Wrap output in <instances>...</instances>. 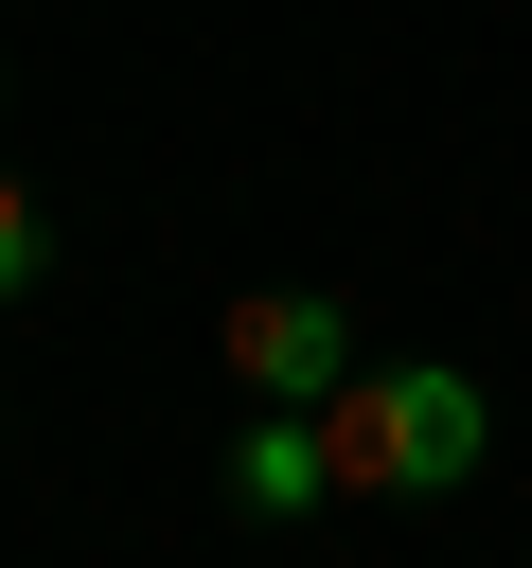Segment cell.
I'll return each instance as SVG.
<instances>
[{
    "label": "cell",
    "mask_w": 532,
    "mask_h": 568,
    "mask_svg": "<svg viewBox=\"0 0 532 568\" xmlns=\"http://www.w3.org/2000/svg\"><path fill=\"white\" fill-rule=\"evenodd\" d=\"M35 284H53V231H35V195L0 178V302H35Z\"/></svg>",
    "instance_id": "obj_4"
},
{
    "label": "cell",
    "mask_w": 532,
    "mask_h": 568,
    "mask_svg": "<svg viewBox=\"0 0 532 568\" xmlns=\"http://www.w3.org/2000/svg\"><path fill=\"white\" fill-rule=\"evenodd\" d=\"M213 337H231L248 408H337V390H355V302H319V284H248Z\"/></svg>",
    "instance_id": "obj_2"
},
{
    "label": "cell",
    "mask_w": 532,
    "mask_h": 568,
    "mask_svg": "<svg viewBox=\"0 0 532 568\" xmlns=\"http://www.w3.org/2000/svg\"><path fill=\"white\" fill-rule=\"evenodd\" d=\"M319 426H337V497H461L497 462V408L461 355H355V390Z\"/></svg>",
    "instance_id": "obj_1"
},
{
    "label": "cell",
    "mask_w": 532,
    "mask_h": 568,
    "mask_svg": "<svg viewBox=\"0 0 532 568\" xmlns=\"http://www.w3.org/2000/svg\"><path fill=\"white\" fill-rule=\"evenodd\" d=\"M337 497V426L319 408H248L231 426V515H319Z\"/></svg>",
    "instance_id": "obj_3"
}]
</instances>
